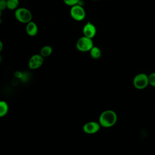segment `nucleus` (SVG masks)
I'll use <instances>...</instances> for the list:
<instances>
[{"mask_svg":"<svg viewBox=\"0 0 155 155\" xmlns=\"http://www.w3.org/2000/svg\"><path fill=\"white\" fill-rule=\"evenodd\" d=\"M9 107L4 101H0V117L5 116L8 111Z\"/></svg>","mask_w":155,"mask_h":155,"instance_id":"obj_12","label":"nucleus"},{"mask_svg":"<svg viewBox=\"0 0 155 155\" xmlns=\"http://www.w3.org/2000/svg\"><path fill=\"white\" fill-rule=\"evenodd\" d=\"M1 18H0V24H1Z\"/></svg>","mask_w":155,"mask_h":155,"instance_id":"obj_19","label":"nucleus"},{"mask_svg":"<svg viewBox=\"0 0 155 155\" xmlns=\"http://www.w3.org/2000/svg\"><path fill=\"white\" fill-rule=\"evenodd\" d=\"M53 52V48L50 45H44L41 48L40 50L39 54L43 57V58H47Z\"/></svg>","mask_w":155,"mask_h":155,"instance_id":"obj_11","label":"nucleus"},{"mask_svg":"<svg viewBox=\"0 0 155 155\" xmlns=\"http://www.w3.org/2000/svg\"><path fill=\"white\" fill-rule=\"evenodd\" d=\"M19 5V0H7V7L10 10H15Z\"/></svg>","mask_w":155,"mask_h":155,"instance_id":"obj_13","label":"nucleus"},{"mask_svg":"<svg viewBox=\"0 0 155 155\" xmlns=\"http://www.w3.org/2000/svg\"><path fill=\"white\" fill-rule=\"evenodd\" d=\"M117 120L116 113L112 110H106L102 111L99 117V123L101 127L110 128L114 125Z\"/></svg>","mask_w":155,"mask_h":155,"instance_id":"obj_1","label":"nucleus"},{"mask_svg":"<svg viewBox=\"0 0 155 155\" xmlns=\"http://www.w3.org/2000/svg\"><path fill=\"white\" fill-rule=\"evenodd\" d=\"M2 49H3V43L2 41L0 39V53L2 51Z\"/></svg>","mask_w":155,"mask_h":155,"instance_id":"obj_17","label":"nucleus"},{"mask_svg":"<svg viewBox=\"0 0 155 155\" xmlns=\"http://www.w3.org/2000/svg\"><path fill=\"white\" fill-rule=\"evenodd\" d=\"M63 1L67 5L72 7L74 5L78 4L80 0H63Z\"/></svg>","mask_w":155,"mask_h":155,"instance_id":"obj_15","label":"nucleus"},{"mask_svg":"<svg viewBox=\"0 0 155 155\" xmlns=\"http://www.w3.org/2000/svg\"><path fill=\"white\" fill-rule=\"evenodd\" d=\"M70 14L72 19L76 21H83L86 16L85 9L79 4L71 7Z\"/></svg>","mask_w":155,"mask_h":155,"instance_id":"obj_5","label":"nucleus"},{"mask_svg":"<svg viewBox=\"0 0 155 155\" xmlns=\"http://www.w3.org/2000/svg\"><path fill=\"white\" fill-rule=\"evenodd\" d=\"M15 17L16 19L19 22L23 24H27L32 21V13L27 8L20 7L15 10Z\"/></svg>","mask_w":155,"mask_h":155,"instance_id":"obj_2","label":"nucleus"},{"mask_svg":"<svg viewBox=\"0 0 155 155\" xmlns=\"http://www.w3.org/2000/svg\"><path fill=\"white\" fill-rule=\"evenodd\" d=\"M89 51H90V56L93 59H97L101 57V55H102L101 50L99 47L96 46H93Z\"/></svg>","mask_w":155,"mask_h":155,"instance_id":"obj_10","label":"nucleus"},{"mask_svg":"<svg viewBox=\"0 0 155 155\" xmlns=\"http://www.w3.org/2000/svg\"><path fill=\"white\" fill-rule=\"evenodd\" d=\"M93 1H98V0H93Z\"/></svg>","mask_w":155,"mask_h":155,"instance_id":"obj_20","label":"nucleus"},{"mask_svg":"<svg viewBox=\"0 0 155 155\" xmlns=\"http://www.w3.org/2000/svg\"><path fill=\"white\" fill-rule=\"evenodd\" d=\"M149 85L155 87V72L151 73L148 75Z\"/></svg>","mask_w":155,"mask_h":155,"instance_id":"obj_14","label":"nucleus"},{"mask_svg":"<svg viewBox=\"0 0 155 155\" xmlns=\"http://www.w3.org/2000/svg\"><path fill=\"white\" fill-rule=\"evenodd\" d=\"M25 31L28 36H35L38 34V27L35 22L31 21L30 22L26 24Z\"/></svg>","mask_w":155,"mask_h":155,"instance_id":"obj_9","label":"nucleus"},{"mask_svg":"<svg viewBox=\"0 0 155 155\" xmlns=\"http://www.w3.org/2000/svg\"><path fill=\"white\" fill-rule=\"evenodd\" d=\"M44 62V58L40 54H35L30 57L28 62V66L31 70H36L42 66Z\"/></svg>","mask_w":155,"mask_h":155,"instance_id":"obj_7","label":"nucleus"},{"mask_svg":"<svg viewBox=\"0 0 155 155\" xmlns=\"http://www.w3.org/2000/svg\"><path fill=\"white\" fill-rule=\"evenodd\" d=\"M7 7V0H0V9L1 11L5 10Z\"/></svg>","mask_w":155,"mask_h":155,"instance_id":"obj_16","label":"nucleus"},{"mask_svg":"<svg viewBox=\"0 0 155 155\" xmlns=\"http://www.w3.org/2000/svg\"><path fill=\"white\" fill-rule=\"evenodd\" d=\"M1 13H2V11H1V10L0 9V18H1Z\"/></svg>","mask_w":155,"mask_h":155,"instance_id":"obj_18","label":"nucleus"},{"mask_svg":"<svg viewBox=\"0 0 155 155\" xmlns=\"http://www.w3.org/2000/svg\"><path fill=\"white\" fill-rule=\"evenodd\" d=\"M133 85L137 90H143L147 88L149 85L148 75L143 73L137 74L133 78Z\"/></svg>","mask_w":155,"mask_h":155,"instance_id":"obj_4","label":"nucleus"},{"mask_svg":"<svg viewBox=\"0 0 155 155\" xmlns=\"http://www.w3.org/2000/svg\"><path fill=\"white\" fill-rule=\"evenodd\" d=\"M82 33L84 36L92 39L96 34V28L91 22H87L83 27Z\"/></svg>","mask_w":155,"mask_h":155,"instance_id":"obj_8","label":"nucleus"},{"mask_svg":"<svg viewBox=\"0 0 155 155\" xmlns=\"http://www.w3.org/2000/svg\"><path fill=\"white\" fill-rule=\"evenodd\" d=\"M94 46L92 39L86 36L80 37L76 44V47L78 50L81 52L89 51Z\"/></svg>","mask_w":155,"mask_h":155,"instance_id":"obj_3","label":"nucleus"},{"mask_svg":"<svg viewBox=\"0 0 155 155\" xmlns=\"http://www.w3.org/2000/svg\"><path fill=\"white\" fill-rule=\"evenodd\" d=\"M101 126L99 122L90 121L86 122L82 127L83 131L88 134H93L97 133Z\"/></svg>","mask_w":155,"mask_h":155,"instance_id":"obj_6","label":"nucleus"}]
</instances>
